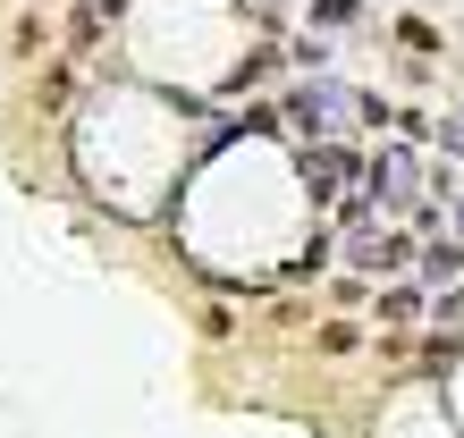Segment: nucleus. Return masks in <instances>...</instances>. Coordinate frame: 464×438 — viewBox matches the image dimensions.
<instances>
[{"label":"nucleus","instance_id":"4","mask_svg":"<svg viewBox=\"0 0 464 438\" xmlns=\"http://www.w3.org/2000/svg\"><path fill=\"white\" fill-rule=\"evenodd\" d=\"M354 17H363L354 0H313V34H346Z\"/></svg>","mask_w":464,"mask_h":438},{"label":"nucleus","instance_id":"7","mask_svg":"<svg viewBox=\"0 0 464 438\" xmlns=\"http://www.w3.org/2000/svg\"><path fill=\"white\" fill-rule=\"evenodd\" d=\"M440 152L464 160V110H448V119H440Z\"/></svg>","mask_w":464,"mask_h":438},{"label":"nucleus","instance_id":"8","mask_svg":"<svg viewBox=\"0 0 464 438\" xmlns=\"http://www.w3.org/2000/svg\"><path fill=\"white\" fill-rule=\"evenodd\" d=\"M448 228H456V244H464V195H456V211H448Z\"/></svg>","mask_w":464,"mask_h":438},{"label":"nucleus","instance_id":"5","mask_svg":"<svg viewBox=\"0 0 464 438\" xmlns=\"http://www.w3.org/2000/svg\"><path fill=\"white\" fill-rule=\"evenodd\" d=\"M456 270H464V244H430V253H422V279L430 287H448Z\"/></svg>","mask_w":464,"mask_h":438},{"label":"nucleus","instance_id":"6","mask_svg":"<svg viewBox=\"0 0 464 438\" xmlns=\"http://www.w3.org/2000/svg\"><path fill=\"white\" fill-rule=\"evenodd\" d=\"M422 312V287H389L380 295V320H414Z\"/></svg>","mask_w":464,"mask_h":438},{"label":"nucleus","instance_id":"3","mask_svg":"<svg viewBox=\"0 0 464 438\" xmlns=\"http://www.w3.org/2000/svg\"><path fill=\"white\" fill-rule=\"evenodd\" d=\"M346 177H354V152L338 144V135H321V144L304 152V195H313V203H330Z\"/></svg>","mask_w":464,"mask_h":438},{"label":"nucleus","instance_id":"1","mask_svg":"<svg viewBox=\"0 0 464 438\" xmlns=\"http://www.w3.org/2000/svg\"><path fill=\"white\" fill-rule=\"evenodd\" d=\"M287 119L313 127V135H346V119H363V101H354L338 76H304V85L287 93Z\"/></svg>","mask_w":464,"mask_h":438},{"label":"nucleus","instance_id":"2","mask_svg":"<svg viewBox=\"0 0 464 438\" xmlns=\"http://www.w3.org/2000/svg\"><path fill=\"white\" fill-rule=\"evenodd\" d=\"M414 186H422V160H414V144H389L363 169V195H372V211H414Z\"/></svg>","mask_w":464,"mask_h":438}]
</instances>
